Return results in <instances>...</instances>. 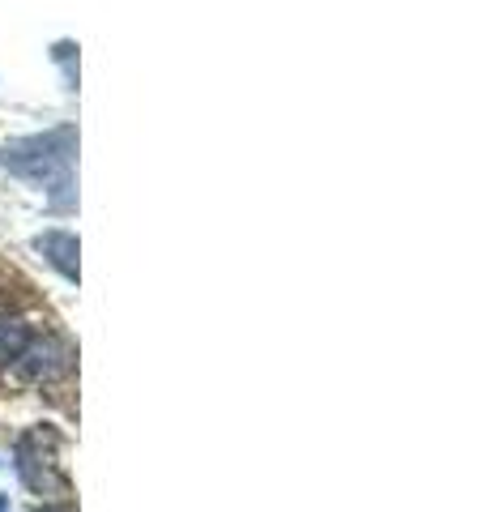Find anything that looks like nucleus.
<instances>
[{
  "label": "nucleus",
  "mask_w": 486,
  "mask_h": 512,
  "mask_svg": "<svg viewBox=\"0 0 486 512\" xmlns=\"http://www.w3.org/2000/svg\"><path fill=\"white\" fill-rule=\"evenodd\" d=\"M18 474L30 491H52L64 487V478L56 470V431L52 427H35L26 431L18 444Z\"/></svg>",
  "instance_id": "f257e3e1"
},
{
  "label": "nucleus",
  "mask_w": 486,
  "mask_h": 512,
  "mask_svg": "<svg viewBox=\"0 0 486 512\" xmlns=\"http://www.w3.org/2000/svg\"><path fill=\"white\" fill-rule=\"evenodd\" d=\"M39 248H43V256L60 269L64 278H77V239L69 231H47L39 239Z\"/></svg>",
  "instance_id": "f03ea898"
},
{
  "label": "nucleus",
  "mask_w": 486,
  "mask_h": 512,
  "mask_svg": "<svg viewBox=\"0 0 486 512\" xmlns=\"http://www.w3.org/2000/svg\"><path fill=\"white\" fill-rule=\"evenodd\" d=\"M30 342V333L22 320H13V316H0V367L13 363V359H22V350Z\"/></svg>",
  "instance_id": "7ed1b4c3"
},
{
  "label": "nucleus",
  "mask_w": 486,
  "mask_h": 512,
  "mask_svg": "<svg viewBox=\"0 0 486 512\" xmlns=\"http://www.w3.org/2000/svg\"><path fill=\"white\" fill-rule=\"evenodd\" d=\"M60 512H69V508H60Z\"/></svg>",
  "instance_id": "20e7f679"
}]
</instances>
